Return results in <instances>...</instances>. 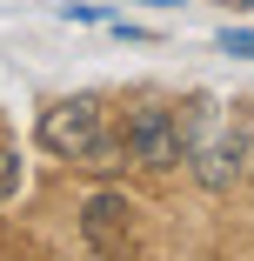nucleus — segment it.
Returning a JSON list of instances; mask_svg holds the SVG:
<instances>
[{"mask_svg":"<svg viewBox=\"0 0 254 261\" xmlns=\"http://www.w3.org/2000/svg\"><path fill=\"white\" fill-rule=\"evenodd\" d=\"M181 141H187V174L208 194H228L247 174V161H254V121L241 108H221L214 94H201L194 108H181Z\"/></svg>","mask_w":254,"mask_h":261,"instance_id":"f257e3e1","label":"nucleus"},{"mask_svg":"<svg viewBox=\"0 0 254 261\" xmlns=\"http://www.w3.org/2000/svg\"><path fill=\"white\" fill-rule=\"evenodd\" d=\"M107 134V100L100 94H67V100H47L40 121H34V141L54 154V161H80V154Z\"/></svg>","mask_w":254,"mask_h":261,"instance_id":"f03ea898","label":"nucleus"},{"mask_svg":"<svg viewBox=\"0 0 254 261\" xmlns=\"http://www.w3.org/2000/svg\"><path fill=\"white\" fill-rule=\"evenodd\" d=\"M121 134H127V154H134V168H147V174H174V168H187L181 114L167 108V100H134Z\"/></svg>","mask_w":254,"mask_h":261,"instance_id":"7ed1b4c3","label":"nucleus"},{"mask_svg":"<svg viewBox=\"0 0 254 261\" xmlns=\"http://www.w3.org/2000/svg\"><path fill=\"white\" fill-rule=\"evenodd\" d=\"M134 228H140V207L127 201V188H94L80 201V241L94 254H127Z\"/></svg>","mask_w":254,"mask_h":261,"instance_id":"20e7f679","label":"nucleus"},{"mask_svg":"<svg viewBox=\"0 0 254 261\" xmlns=\"http://www.w3.org/2000/svg\"><path fill=\"white\" fill-rule=\"evenodd\" d=\"M74 168H87V174H121V168H134V154H127V134H100Z\"/></svg>","mask_w":254,"mask_h":261,"instance_id":"39448f33","label":"nucleus"},{"mask_svg":"<svg viewBox=\"0 0 254 261\" xmlns=\"http://www.w3.org/2000/svg\"><path fill=\"white\" fill-rule=\"evenodd\" d=\"M27 188V168H20V147H7V141H0V201H14Z\"/></svg>","mask_w":254,"mask_h":261,"instance_id":"423d86ee","label":"nucleus"},{"mask_svg":"<svg viewBox=\"0 0 254 261\" xmlns=\"http://www.w3.org/2000/svg\"><path fill=\"white\" fill-rule=\"evenodd\" d=\"M221 54H241V61H254V34H247V27H241V34L228 27V34H221Z\"/></svg>","mask_w":254,"mask_h":261,"instance_id":"0eeeda50","label":"nucleus"}]
</instances>
